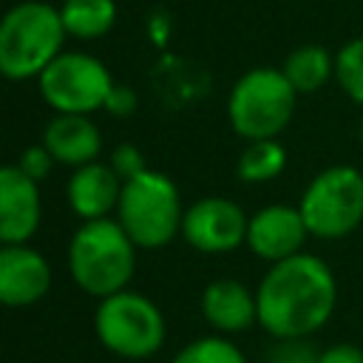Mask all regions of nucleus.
<instances>
[{
    "instance_id": "nucleus-1",
    "label": "nucleus",
    "mask_w": 363,
    "mask_h": 363,
    "mask_svg": "<svg viewBox=\"0 0 363 363\" xmlns=\"http://www.w3.org/2000/svg\"><path fill=\"white\" fill-rule=\"evenodd\" d=\"M258 323L272 337H309L332 318L337 281L329 264L312 252H295L269 264L255 289Z\"/></svg>"
},
{
    "instance_id": "nucleus-2",
    "label": "nucleus",
    "mask_w": 363,
    "mask_h": 363,
    "mask_svg": "<svg viewBox=\"0 0 363 363\" xmlns=\"http://www.w3.org/2000/svg\"><path fill=\"white\" fill-rule=\"evenodd\" d=\"M136 250L139 247L116 218L82 221L68 244L71 278L82 292L94 298L128 289L136 272Z\"/></svg>"
},
{
    "instance_id": "nucleus-3",
    "label": "nucleus",
    "mask_w": 363,
    "mask_h": 363,
    "mask_svg": "<svg viewBox=\"0 0 363 363\" xmlns=\"http://www.w3.org/2000/svg\"><path fill=\"white\" fill-rule=\"evenodd\" d=\"M65 26L60 9L43 0H23L0 17V74L11 82L40 77L62 51Z\"/></svg>"
},
{
    "instance_id": "nucleus-4",
    "label": "nucleus",
    "mask_w": 363,
    "mask_h": 363,
    "mask_svg": "<svg viewBox=\"0 0 363 363\" xmlns=\"http://www.w3.org/2000/svg\"><path fill=\"white\" fill-rule=\"evenodd\" d=\"M182 199L170 176L159 170H142L122 182L116 221L125 227L139 250H159L182 233Z\"/></svg>"
},
{
    "instance_id": "nucleus-5",
    "label": "nucleus",
    "mask_w": 363,
    "mask_h": 363,
    "mask_svg": "<svg viewBox=\"0 0 363 363\" xmlns=\"http://www.w3.org/2000/svg\"><path fill=\"white\" fill-rule=\"evenodd\" d=\"M298 91L281 68H252L238 77L227 99V116L238 136L275 139L295 113Z\"/></svg>"
},
{
    "instance_id": "nucleus-6",
    "label": "nucleus",
    "mask_w": 363,
    "mask_h": 363,
    "mask_svg": "<svg viewBox=\"0 0 363 363\" xmlns=\"http://www.w3.org/2000/svg\"><path fill=\"white\" fill-rule=\"evenodd\" d=\"M94 329L108 352L128 360L153 357L164 343V318L159 306L130 289L99 298Z\"/></svg>"
},
{
    "instance_id": "nucleus-7",
    "label": "nucleus",
    "mask_w": 363,
    "mask_h": 363,
    "mask_svg": "<svg viewBox=\"0 0 363 363\" xmlns=\"http://www.w3.org/2000/svg\"><path fill=\"white\" fill-rule=\"evenodd\" d=\"M309 235L343 238L363 221V173L352 164L323 167L303 190L298 204Z\"/></svg>"
},
{
    "instance_id": "nucleus-8",
    "label": "nucleus",
    "mask_w": 363,
    "mask_h": 363,
    "mask_svg": "<svg viewBox=\"0 0 363 363\" xmlns=\"http://www.w3.org/2000/svg\"><path fill=\"white\" fill-rule=\"evenodd\" d=\"M43 99L57 113H94L113 88L111 71L91 54L60 51L37 77Z\"/></svg>"
},
{
    "instance_id": "nucleus-9",
    "label": "nucleus",
    "mask_w": 363,
    "mask_h": 363,
    "mask_svg": "<svg viewBox=\"0 0 363 363\" xmlns=\"http://www.w3.org/2000/svg\"><path fill=\"white\" fill-rule=\"evenodd\" d=\"M247 213L224 199V196H204L184 210L182 218V238L199 252H230L247 241Z\"/></svg>"
},
{
    "instance_id": "nucleus-10",
    "label": "nucleus",
    "mask_w": 363,
    "mask_h": 363,
    "mask_svg": "<svg viewBox=\"0 0 363 363\" xmlns=\"http://www.w3.org/2000/svg\"><path fill=\"white\" fill-rule=\"evenodd\" d=\"M306 235H309V230H306V221H303L298 207L267 204V207H261L258 213L250 216L244 244L258 258L275 264V261H284L295 252H303Z\"/></svg>"
},
{
    "instance_id": "nucleus-11",
    "label": "nucleus",
    "mask_w": 363,
    "mask_h": 363,
    "mask_svg": "<svg viewBox=\"0 0 363 363\" xmlns=\"http://www.w3.org/2000/svg\"><path fill=\"white\" fill-rule=\"evenodd\" d=\"M40 190L20 164H0V244H26L40 227Z\"/></svg>"
},
{
    "instance_id": "nucleus-12",
    "label": "nucleus",
    "mask_w": 363,
    "mask_h": 363,
    "mask_svg": "<svg viewBox=\"0 0 363 363\" xmlns=\"http://www.w3.org/2000/svg\"><path fill=\"white\" fill-rule=\"evenodd\" d=\"M51 289L48 261L28 244H0V306H31Z\"/></svg>"
},
{
    "instance_id": "nucleus-13",
    "label": "nucleus",
    "mask_w": 363,
    "mask_h": 363,
    "mask_svg": "<svg viewBox=\"0 0 363 363\" xmlns=\"http://www.w3.org/2000/svg\"><path fill=\"white\" fill-rule=\"evenodd\" d=\"M68 204L71 210L82 218H108L116 204H119V193H122V179L116 176V170L111 164L102 162H88L79 164L71 179H68Z\"/></svg>"
},
{
    "instance_id": "nucleus-14",
    "label": "nucleus",
    "mask_w": 363,
    "mask_h": 363,
    "mask_svg": "<svg viewBox=\"0 0 363 363\" xmlns=\"http://www.w3.org/2000/svg\"><path fill=\"white\" fill-rule=\"evenodd\" d=\"M201 315L221 335H235L258 323L255 292L235 278H218L201 292Z\"/></svg>"
},
{
    "instance_id": "nucleus-15",
    "label": "nucleus",
    "mask_w": 363,
    "mask_h": 363,
    "mask_svg": "<svg viewBox=\"0 0 363 363\" xmlns=\"http://www.w3.org/2000/svg\"><path fill=\"white\" fill-rule=\"evenodd\" d=\"M43 145L60 164L79 167L96 162L102 150V133L88 119V113H57L43 130Z\"/></svg>"
},
{
    "instance_id": "nucleus-16",
    "label": "nucleus",
    "mask_w": 363,
    "mask_h": 363,
    "mask_svg": "<svg viewBox=\"0 0 363 363\" xmlns=\"http://www.w3.org/2000/svg\"><path fill=\"white\" fill-rule=\"evenodd\" d=\"M281 71L298 94H312L320 91L329 82V77H335V54L315 43L298 45L295 51H289Z\"/></svg>"
},
{
    "instance_id": "nucleus-17",
    "label": "nucleus",
    "mask_w": 363,
    "mask_h": 363,
    "mask_svg": "<svg viewBox=\"0 0 363 363\" xmlns=\"http://www.w3.org/2000/svg\"><path fill=\"white\" fill-rule=\"evenodd\" d=\"M60 17L68 37L99 40L116 23V3L113 0H65L60 6Z\"/></svg>"
},
{
    "instance_id": "nucleus-18",
    "label": "nucleus",
    "mask_w": 363,
    "mask_h": 363,
    "mask_svg": "<svg viewBox=\"0 0 363 363\" xmlns=\"http://www.w3.org/2000/svg\"><path fill=\"white\" fill-rule=\"evenodd\" d=\"M286 167V150L278 145V139H252L244 153L238 156V179L250 184L272 182Z\"/></svg>"
},
{
    "instance_id": "nucleus-19",
    "label": "nucleus",
    "mask_w": 363,
    "mask_h": 363,
    "mask_svg": "<svg viewBox=\"0 0 363 363\" xmlns=\"http://www.w3.org/2000/svg\"><path fill=\"white\" fill-rule=\"evenodd\" d=\"M170 363H247V357L224 335H207L187 343Z\"/></svg>"
},
{
    "instance_id": "nucleus-20",
    "label": "nucleus",
    "mask_w": 363,
    "mask_h": 363,
    "mask_svg": "<svg viewBox=\"0 0 363 363\" xmlns=\"http://www.w3.org/2000/svg\"><path fill=\"white\" fill-rule=\"evenodd\" d=\"M335 79L352 102L363 105V37L349 40L335 54Z\"/></svg>"
},
{
    "instance_id": "nucleus-21",
    "label": "nucleus",
    "mask_w": 363,
    "mask_h": 363,
    "mask_svg": "<svg viewBox=\"0 0 363 363\" xmlns=\"http://www.w3.org/2000/svg\"><path fill=\"white\" fill-rule=\"evenodd\" d=\"M318 354L320 349H315L309 337H275L264 363H318Z\"/></svg>"
},
{
    "instance_id": "nucleus-22",
    "label": "nucleus",
    "mask_w": 363,
    "mask_h": 363,
    "mask_svg": "<svg viewBox=\"0 0 363 363\" xmlns=\"http://www.w3.org/2000/svg\"><path fill=\"white\" fill-rule=\"evenodd\" d=\"M111 167L116 170V176H119L122 182H128V179L139 176L142 170H147L142 150H139L136 145H130V142H122V145L113 150V156H111Z\"/></svg>"
},
{
    "instance_id": "nucleus-23",
    "label": "nucleus",
    "mask_w": 363,
    "mask_h": 363,
    "mask_svg": "<svg viewBox=\"0 0 363 363\" xmlns=\"http://www.w3.org/2000/svg\"><path fill=\"white\" fill-rule=\"evenodd\" d=\"M54 162H57V159L51 156V150H48L45 145H31V147H26V150L20 153V159H17L20 170H23L26 176H31L34 182L45 179V176L51 173Z\"/></svg>"
},
{
    "instance_id": "nucleus-24",
    "label": "nucleus",
    "mask_w": 363,
    "mask_h": 363,
    "mask_svg": "<svg viewBox=\"0 0 363 363\" xmlns=\"http://www.w3.org/2000/svg\"><path fill=\"white\" fill-rule=\"evenodd\" d=\"M136 105H139L136 91L128 88V85H116V82H113V88H111V94H108V99H105V111H108L111 116H130V113L136 111Z\"/></svg>"
},
{
    "instance_id": "nucleus-25",
    "label": "nucleus",
    "mask_w": 363,
    "mask_h": 363,
    "mask_svg": "<svg viewBox=\"0 0 363 363\" xmlns=\"http://www.w3.org/2000/svg\"><path fill=\"white\" fill-rule=\"evenodd\" d=\"M318 363H363V349L354 343H335L320 349Z\"/></svg>"
},
{
    "instance_id": "nucleus-26",
    "label": "nucleus",
    "mask_w": 363,
    "mask_h": 363,
    "mask_svg": "<svg viewBox=\"0 0 363 363\" xmlns=\"http://www.w3.org/2000/svg\"><path fill=\"white\" fill-rule=\"evenodd\" d=\"M360 142H363V125H360Z\"/></svg>"
}]
</instances>
